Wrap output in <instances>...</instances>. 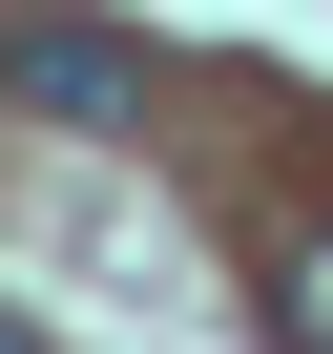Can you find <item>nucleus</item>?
<instances>
[{
	"instance_id": "f257e3e1",
	"label": "nucleus",
	"mask_w": 333,
	"mask_h": 354,
	"mask_svg": "<svg viewBox=\"0 0 333 354\" xmlns=\"http://www.w3.org/2000/svg\"><path fill=\"white\" fill-rule=\"evenodd\" d=\"M0 104L125 146V125H146V42H104V21H0Z\"/></svg>"
},
{
	"instance_id": "f03ea898",
	"label": "nucleus",
	"mask_w": 333,
	"mask_h": 354,
	"mask_svg": "<svg viewBox=\"0 0 333 354\" xmlns=\"http://www.w3.org/2000/svg\"><path fill=\"white\" fill-rule=\"evenodd\" d=\"M292 333H312V354H333V250H292Z\"/></svg>"
},
{
	"instance_id": "7ed1b4c3",
	"label": "nucleus",
	"mask_w": 333,
	"mask_h": 354,
	"mask_svg": "<svg viewBox=\"0 0 333 354\" xmlns=\"http://www.w3.org/2000/svg\"><path fill=\"white\" fill-rule=\"evenodd\" d=\"M0 354H42V333H21V313H0Z\"/></svg>"
}]
</instances>
